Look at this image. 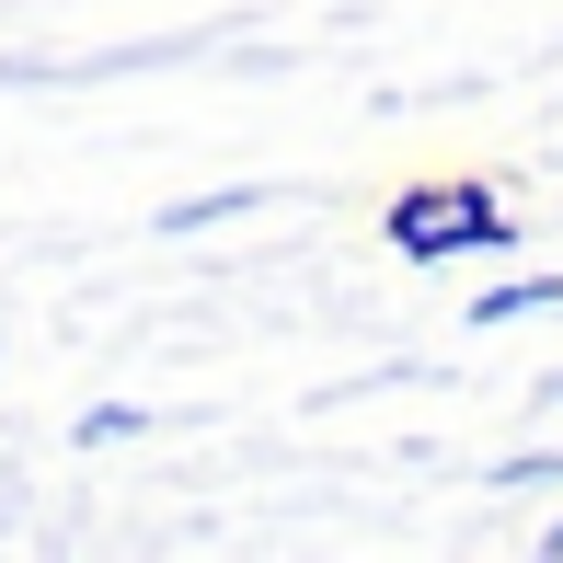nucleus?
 I'll return each mask as SVG.
<instances>
[{
	"label": "nucleus",
	"instance_id": "f257e3e1",
	"mask_svg": "<svg viewBox=\"0 0 563 563\" xmlns=\"http://www.w3.org/2000/svg\"><path fill=\"white\" fill-rule=\"evenodd\" d=\"M391 230H402V242H415V253H460V242H506V230H495V196H483V185H426V196H402V208H391Z\"/></svg>",
	"mask_w": 563,
	"mask_h": 563
}]
</instances>
